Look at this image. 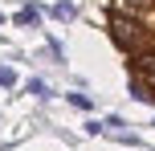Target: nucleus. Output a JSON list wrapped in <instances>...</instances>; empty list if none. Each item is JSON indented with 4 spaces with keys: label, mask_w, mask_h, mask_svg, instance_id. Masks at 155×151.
I'll return each instance as SVG.
<instances>
[{
    "label": "nucleus",
    "mask_w": 155,
    "mask_h": 151,
    "mask_svg": "<svg viewBox=\"0 0 155 151\" xmlns=\"http://www.w3.org/2000/svg\"><path fill=\"white\" fill-rule=\"evenodd\" d=\"M110 37L123 49H131V53H143V45H147V29H143L135 16H123V12L110 16Z\"/></svg>",
    "instance_id": "f257e3e1"
},
{
    "label": "nucleus",
    "mask_w": 155,
    "mask_h": 151,
    "mask_svg": "<svg viewBox=\"0 0 155 151\" xmlns=\"http://www.w3.org/2000/svg\"><path fill=\"white\" fill-rule=\"evenodd\" d=\"M131 78H139V82H147V86H155V53H151V49H143V53L131 57Z\"/></svg>",
    "instance_id": "f03ea898"
},
{
    "label": "nucleus",
    "mask_w": 155,
    "mask_h": 151,
    "mask_svg": "<svg viewBox=\"0 0 155 151\" xmlns=\"http://www.w3.org/2000/svg\"><path fill=\"white\" fill-rule=\"evenodd\" d=\"M12 21H16V25H29V29H33V25H41V8L25 4V8H16V16H12Z\"/></svg>",
    "instance_id": "7ed1b4c3"
},
{
    "label": "nucleus",
    "mask_w": 155,
    "mask_h": 151,
    "mask_svg": "<svg viewBox=\"0 0 155 151\" xmlns=\"http://www.w3.org/2000/svg\"><path fill=\"white\" fill-rule=\"evenodd\" d=\"M118 8H123V16H135V12H143V8H151L155 0H114Z\"/></svg>",
    "instance_id": "20e7f679"
},
{
    "label": "nucleus",
    "mask_w": 155,
    "mask_h": 151,
    "mask_svg": "<svg viewBox=\"0 0 155 151\" xmlns=\"http://www.w3.org/2000/svg\"><path fill=\"white\" fill-rule=\"evenodd\" d=\"M131 98H139V102H155V90H147V82L131 78Z\"/></svg>",
    "instance_id": "39448f33"
},
{
    "label": "nucleus",
    "mask_w": 155,
    "mask_h": 151,
    "mask_svg": "<svg viewBox=\"0 0 155 151\" xmlns=\"http://www.w3.org/2000/svg\"><path fill=\"white\" fill-rule=\"evenodd\" d=\"M74 12H78V8L70 4V0H61V4H53V16H57V21H70Z\"/></svg>",
    "instance_id": "423d86ee"
},
{
    "label": "nucleus",
    "mask_w": 155,
    "mask_h": 151,
    "mask_svg": "<svg viewBox=\"0 0 155 151\" xmlns=\"http://www.w3.org/2000/svg\"><path fill=\"white\" fill-rule=\"evenodd\" d=\"M29 94H37V98H49V86H45V82H37V78H33V82H29Z\"/></svg>",
    "instance_id": "0eeeda50"
},
{
    "label": "nucleus",
    "mask_w": 155,
    "mask_h": 151,
    "mask_svg": "<svg viewBox=\"0 0 155 151\" xmlns=\"http://www.w3.org/2000/svg\"><path fill=\"white\" fill-rule=\"evenodd\" d=\"M12 82H16V74L8 70V65H0V86H12Z\"/></svg>",
    "instance_id": "6e6552de"
},
{
    "label": "nucleus",
    "mask_w": 155,
    "mask_h": 151,
    "mask_svg": "<svg viewBox=\"0 0 155 151\" xmlns=\"http://www.w3.org/2000/svg\"><path fill=\"white\" fill-rule=\"evenodd\" d=\"M0 21H4V16H0Z\"/></svg>",
    "instance_id": "1a4fd4ad"
}]
</instances>
